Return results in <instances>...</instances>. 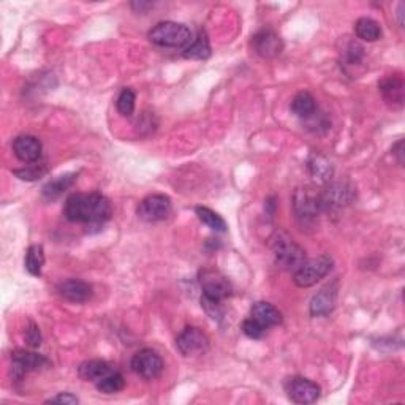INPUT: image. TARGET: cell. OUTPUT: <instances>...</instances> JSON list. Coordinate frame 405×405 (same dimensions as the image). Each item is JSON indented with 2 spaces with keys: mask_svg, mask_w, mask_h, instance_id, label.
<instances>
[{
  "mask_svg": "<svg viewBox=\"0 0 405 405\" xmlns=\"http://www.w3.org/2000/svg\"><path fill=\"white\" fill-rule=\"evenodd\" d=\"M113 208L101 194H73L63 206V216L68 222L81 225H103L111 218Z\"/></svg>",
  "mask_w": 405,
  "mask_h": 405,
  "instance_id": "cell-1",
  "label": "cell"
},
{
  "mask_svg": "<svg viewBox=\"0 0 405 405\" xmlns=\"http://www.w3.org/2000/svg\"><path fill=\"white\" fill-rule=\"evenodd\" d=\"M273 252L275 263L285 271L297 273L304 265L306 252L287 233H275L273 237Z\"/></svg>",
  "mask_w": 405,
  "mask_h": 405,
  "instance_id": "cell-2",
  "label": "cell"
},
{
  "mask_svg": "<svg viewBox=\"0 0 405 405\" xmlns=\"http://www.w3.org/2000/svg\"><path fill=\"white\" fill-rule=\"evenodd\" d=\"M149 42L160 48H187L192 42V30L181 23L163 21L151 29Z\"/></svg>",
  "mask_w": 405,
  "mask_h": 405,
  "instance_id": "cell-3",
  "label": "cell"
},
{
  "mask_svg": "<svg viewBox=\"0 0 405 405\" xmlns=\"http://www.w3.org/2000/svg\"><path fill=\"white\" fill-rule=\"evenodd\" d=\"M318 198L321 212H336L351 204L356 198V192L353 185L347 182H332L320 192Z\"/></svg>",
  "mask_w": 405,
  "mask_h": 405,
  "instance_id": "cell-4",
  "label": "cell"
},
{
  "mask_svg": "<svg viewBox=\"0 0 405 405\" xmlns=\"http://www.w3.org/2000/svg\"><path fill=\"white\" fill-rule=\"evenodd\" d=\"M332 269V258L328 255H320L317 258L306 260L297 273H293V282L299 288H309L326 278Z\"/></svg>",
  "mask_w": 405,
  "mask_h": 405,
  "instance_id": "cell-5",
  "label": "cell"
},
{
  "mask_svg": "<svg viewBox=\"0 0 405 405\" xmlns=\"http://www.w3.org/2000/svg\"><path fill=\"white\" fill-rule=\"evenodd\" d=\"M176 349L185 358L203 356L209 350V337L197 326H187L177 334Z\"/></svg>",
  "mask_w": 405,
  "mask_h": 405,
  "instance_id": "cell-6",
  "label": "cell"
},
{
  "mask_svg": "<svg viewBox=\"0 0 405 405\" xmlns=\"http://www.w3.org/2000/svg\"><path fill=\"white\" fill-rule=\"evenodd\" d=\"M137 214L146 223H157L168 220L173 214V203L170 197L162 194H152L139 203Z\"/></svg>",
  "mask_w": 405,
  "mask_h": 405,
  "instance_id": "cell-7",
  "label": "cell"
},
{
  "mask_svg": "<svg viewBox=\"0 0 405 405\" xmlns=\"http://www.w3.org/2000/svg\"><path fill=\"white\" fill-rule=\"evenodd\" d=\"M198 280H200L203 290V298L206 299L223 303L233 293V288H231L228 279L223 274L216 271V269H203V271H200V275H198Z\"/></svg>",
  "mask_w": 405,
  "mask_h": 405,
  "instance_id": "cell-8",
  "label": "cell"
},
{
  "mask_svg": "<svg viewBox=\"0 0 405 405\" xmlns=\"http://www.w3.org/2000/svg\"><path fill=\"white\" fill-rule=\"evenodd\" d=\"M132 370L144 380H156L165 369L163 359L156 350L143 349L137 351L130 361Z\"/></svg>",
  "mask_w": 405,
  "mask_h": 405,
  "instance_id": "cell-9",
  "label": "cell"
},
{
  "mask_svg": "<svg viewBox=\"0 0 405 405\" xmlns=\"http://www.w3.org/2000/svg\"><path fill=\"white\" fill-rule=\"evenodd\" d=\"M284 388H285L288 399L299 405L317 402L321 394V388L317 383L309 380V378L298 377V375L287 378L284 383Z\"/></svg>",
  "mask_w": 405,
  "mask_h": 405,
  "instance_id": "cell-10",
  "label": "cell"
},
{
  "mask_svg": "<svg viewBox=\"0 0 405 405\" xmlns=\"http://www.w3.org/2000/svg\"><path fill=\"white\" fill-rule=\"evenodd\" d=\"M44 368H49V361L43 355L25 350H16L11 353V375L16 380H21L30 372L42 370Z\"/></svg>",
  "mask_w": 405,
  "mask_h": 405,
  "instance_id": "cell-11",
  "label": "cell"
},
{
  "mask_svg": "<svg viewBox=\"0 0 405 405\" xmlns=\"http://www.w3.org/2000/svg\"><path fill=\"white\" fill-rule=\"evenodd\" d=\"M293 211L299 222H311L321 214L318 192L311 189H298L293 195Z\"/></svg>",
  "mask_w": 405,
  "mask_h": 405,
  "instance_id": "cell-12",
  "label": "cell"
},
{
  "mask_svg": "<svg viewBox=\"0 0 405 405\" xmlns=\"http://www.w3.org/2000/svg\"><path fill=\"white\" fill-rule=\"evenodd\" d=\"M252 48L263 59H274L284 51V42L271 29H263L252 37Z\"/></svg>",
  "mask_w": 405,
  "mask_h": 405,
  "instance_id": "cell-13",
  "label": "cell"
},
{
  "mask_svg": "<svg viewBox=\"0 0 405 405\" xmlns=\"http://www.w3.org/2000/svg\"><path fill=\"white\" fill-rule=\"evenodd\" d=\"M57 293H59L66 301H70V303L82 304L87 303V301L92 298L94 288L91 284H87L85 280L67 279L57 285Z\"/></svg>",
  "mask_w": 405,
  "mask_h": 405,
  "instance_id": "cell-14",
  "label": "cell"
},
{
  "mask_svg": "<svg viewBox=\"0 0 405 405\" xmlns=\"http://www.w3.org/2000/svg\"><path fill=\"white\" fill-rule=\"evenodd\" d=\"M42 141L32 135H21L13 139V152L24 163H37L42 158Z\"/></svg>",
  "mask_w": 405,
  "mask_h": 405,
  "instance_id": "cell-15",
  "label": "cell"
},
{
  "mask_svg": "<svg viewBox=\"0 0 405 405\" xmlns=\"http://www.w3.org/2000/svg\"><path fill=\"white\" fill-rule=\"evenodd\" d=\"M337 287L336 284H330L315 294L311 301V315L312 317H328L336 307Z\"/></svg>",
  "mask_w": 405,
  "mask_h": 405,
  "instance_id": "cell-16",
  "label": "cell"
},
{
  "mask_svg": "<svg viewBox=\"0 0 405 405\" xmlns=\"http://www.w3.org/2000/svg\"><path fill=\"white\" fill-rule=\"evenodd\" d=\"M383 100L393 108H402L405 99V85L401 76H388L378 82Z\"/></svg>",
  "mask_w": 405,
  "mask_h": 405,
  "instance_id": "cell-17",
  "label": "cell"
},
{
  "mask_svg": "<svg viewBox=\"0 0 405 405\" xmlns=\"http://www.w3.org/2000/svg\"><path fill=\"white\" fill-rule=\"evenodd\" d=\"M250 318L258 321L261 326H265L266 330L274 326H279L282 323V313L278 307L273 304L265 303V301H258L250 309Z\"/></svg>",
  "mask_w": 405,
  "mask_h": 405,
  "instance_id": "cell-18",
  "label": "cell"
},
{
  "mask_svg": "<svg viewBox=\"0 0 405 405\" xmlns=\"http://www.w3.org/2000/svg\"><path fill=\"white\" fill-rule=\"evenodd\" d=\"M113 370H114L113 366L108 364L106 361H101V359H91V361H85L80 364L78 375L81 380L97 383Z\"/></svg>",
  "mask_w": 405,
  "mask_h": 405,
  "instance_id": "cell-19",
  "label": "cell"
},
{
  "mask_svg": "<svg viewBox=\"0 0 405 405\" xmlns=\"http://www.w3.org/2000/svg\"><path fill=\"white\" fill-rule=\"evenodd\" d=\"M307 168L309 173H311V176L315 179V181L318 182H330L331 177L334 175V168L330 160H328L325 156H321V154L313 152L311 154V157L307 160Z\"/></svg>",
  "mask_w": 405,
  "mask_h": 405,
  "instance_id": "cell-20",
  "label": "cell"
},
{
  "mask_svg": "<svg viewBox=\"0 0 405 405\" xmlns=\"http://www.w3.org/2000/svg\"><path fill=\"white\" fill-rule=\"evenodd\" d=\"M76 179H78V175H76V173H68V175H63L57 179H53V181H49L43 187L42 190L43 198L48 201L57 200V198L62 197L70 187H72V185L76 182Z\"/></svg>",
  "mask_w": 405,
  "mask_h": 405,
  "instance_id": "cell-21",
  "label": "cell"
},
{
  "mask_svg": "<svg viewBox=\"0 0 405 405\" xmlns=\"http://www.w3.org/2000/svg\"><path fill=\"white\" fill-rule=\"evenodd\" d=\"M184 57L190 61H204L211 56V44L208 34L204 30L198 32V35L195 40H192L189 43V46L184 49Z\"/></svg>",
  "mask_w": 405,
  "mask_h": 405,
  "instance_id": "cell-22",
  "label": "cell"
},
{
  "mask_svg": "<svg viewBox=\"0 0 405 405\" xmlns=\"http://www.w3.org/2000/svg\"><path fill=\"white\" fill-rule=\"evenodd\" d=\"M292 111L294 116H298L299 119L309 120L317 114V101L312 97V94L299 92L294 95L292 101Z\"/></svg>",
  "mask_w": 405,
  "mask_h": 405,
  "instance_id": "cell-23",
  "label": "cell"
},
{
  "mask_svg": "<svg viewBox=\"0 0 405 405\" xmlns=\"http://www.w3.org/2000/svg\"><path fill=\"white\" fill-rule=\"evenodd\" d=\"M355 34L363 42H377L382 37L380 24L372 18H359L355 24Z\"/></svg>",
  "mask_w": 405,
  "mask_h": 405,
  "instance_id": "cell-24",
  "label": "cell"
},
{
  "mask_svg": "<svg viewBox=\"0 0 405 405\" xmlns=\"http://www.w3.org/2000/svg\"><path fill=\"white\" fill-rule=\"evenodd\" d=\"M24 265L27 273L35 275V278H40L42 275V269L44 265V250L42 246L38 244H34L27 249L25 252V258H24Z\"/></svg>",
  "mask_w": 405,
  "mask_h": 405,
  "instance_id": "cell-25",
  "label": "cell"
},
{
  "mask_svg": "<svg viewBox=\"0 0 405 405\" xmlns=\"http://www.w3.org/2000/svg\"><path fill=\"white\" fill-rule=\"evenodd\" d=\"M340 59L345 67H358L364 61V48L355 40L347 42L342 51H340Z\"/></svg>",
  "mask_w": 405,
  "mask_h": 405,
  "instance_id": "cell-26",
  "label": "cell"
},
{
  "mask_svg": "<svg viewBox=\"0 0 405 405\" xmlns=\"http://www.w3.org/2000/svg\"><path fill=\"white\" fill-rule=\"evenodd\" d=\"M195 214L206 227L211 228L212 231H217V233H225V231H227V223H225L223 218L218 216L216 211L206 208V206H197Z\"/></svg>",
  "mask_w": 405,
  "mask_h": 405,
  "instance_id": "cell-27",
  "label": "cell"
},
{
  "mask_svg": "<svg viewBox=\"0 0 405 405\" xmlns=\"http://www.w3.org/2000/svg\"><path fill=\"white\" fill-rule=\"evenodd\" d=\"M95 387H97V390L103 394L119 393V391L124 390L125 387L124 375H122L119 370H113V372H109L106 377H103L100 382L95 383Z\"/></svg>",
  "mask_w": 405,
  "mask_h": 405,
  "instance_id": "cell-28",
  "label": "cell"
},
{
  "mask_svg": "<svg viewBox=\"0 0 405 405\" xmlns=\"http://www.w3.org/2000/svg\"><path fill=\"white\" fill-rule=\"evenodd\" d=\"M135 101H137V95H135L130 87H125L120 91L116 106H118V111L124 118H132L135 113Z\"/></svg>",
  "mask_w": 405,
  "mask_h": 405,
  "instance_id": "cell-29",
  "label": "cell"
},
{
  "mask_svg": "<svg viewBox=\"0 0 405 405\" xmlns=\"http://www.w3.org/2000/svg\"><path fill=\"white\" fill-rule=\"evenodd\" d=\"M15 175L21 179V181H37V179L43 177L48 173V166L44 163H29L21 170L13 171Z\"/></svg>",
  "mask_w": 405,
  "mask_h": 405,
  "instance_id": "cell-30",
  "label": "cell"
},
{
  "mask_svg": "<svg viewBox=\"0 0 405 405\" xmlns=\"http://www.w3.org/2000/svg\"><path fill=\"white\" fill-rule=\"evenodd\" d=\"M266 328L265 326H261L258 321H255L254 318H247V320H244V323H242V332L246 334L247 337L250 339H261L263 336L266 334Z\"/></svg>",
  "mask_w": 405,
  "mask_h": 405,
  "instance_id": "cell-31",
  "label": "cell"
},
{
  "mask_svg": "<svg viewBox=\"0 0 405 405\" xmlns=\"http://www.w3.org/2000/svg\"><path fill=\"white\" fill-rule=\"evenodd\" d=\"M201 306L206 311V313L209 315L212 320H220L223 317V307L222 303H217V301H211L201 297Z\"/></svg>",
  "mask_w": 405,
  "mask_h": 405,
  "instance_id": "cell-32",
  "label": "cell"
},
{
  "mask_svg": "<svg viewBox=\"0 0 405 405\" xmlns=\"http://www.w3.org/2000/svg\"><path fill=\"white\" fill-rule=\"evenodd\" d=\"M25 342H27L29 347L32 349H38L42 344V334L40 330H38V326L35 323H29V328L25 330Z\"/></svg>",
  "mask_w": 405,
  "mask_h": 405,
  "instance_id": "cell-33",
  "label": "cell"
},
{
  "mask_svg": "<svg viewBox=\"0 0 405 405\" xmlns=\"http://www.w3.org/2000/svg\"><path fill=\"white\" fill-rule=\"evenodd\" d=\"M48 404H68V405H72V404H78V397L73 396V394H70V393H61V394H57L56 397H51L49 401H46Z\"/></svg>",
  "mask_w": 405,
  "mask_h": 405,
  "instance_id": "cell-34",
  "label": "cell"
},
{
  "mask_svg": "<svg viewBox=\"0 0 405 405\" xmlns=\"http://www.w3.org/2000/svg\"><path fill=\"white\" fill-rule=\"evenodd\" d=\"M393 154L397 158V162H399V165H404V139L397 141V143L393 146Z\"/></svg>",
  "mask_w": 405,
  "mask_h": 405,
  "instance_id": "cell-35",
  "label": "cell"
},
{
  "mask_svg": "<svg viewBox=\"0 0 405 405\" xmlns=\"http://www.w3.org/2000/svg\"><path fill=\"white\" fill-rule=\"evenodd\" d=\"M402 10H404V4L399 5V10H397V15H399V24L402 25L404 21H402Z\"/></svg>",
  "mask_w": 405,
  "mask_h": 405,
  "instance_id": "cell-36",
  "label": "cell"
}]
</instances>
